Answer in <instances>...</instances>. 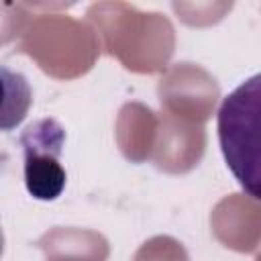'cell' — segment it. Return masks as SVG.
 I'll return each mask as SVG.
<instances>
[{
    "instance_id": "obj_2",
    "label": "cell",
    "mask_w": 261,
    "mask_h": 261,
    "mask_svg": "<svg viewBox=\"0 0 261 261\" xmlns=\"http://www.w3.org/2000/svg\"><path fill=\"white\" fill-rule=\"evenodd\" d=\"M65 143L63 126L53 118L33 122L20 137L24 153V186L35 200H57L67 181L65 167L61 165V151Z\"/></svg>"
},
{
    "instance_id": "obj_1",
    "label": "cell",
    "mask_w": 261,
    "mask_h": 261,
    "mask_svg": "<svg viewBox=\"0 0 261 261\" xmlns=\"http://www.w3.org/2000/svg\"><path fill=\"white\" fill-rule=\"evenodd\" d=\"M259 114L261 75L257 73L226 94L218 108L220 151L251 198H259Z\"/></svg>"
},
{
    "instance_id": "obj_3",
    "label": "cell",
    "mask_w": 261,
    "mask_h": 261,
    "mask_svg": "<svg viewBox=\"0 0 261 261\" xmlns=\"http://www.w3.org/2000/svg\"><path fill=\"white\" fill-rule=\"evenodd\" d=\"M33 104L29 80L14 69L0 65V130L8 133L22 124Z\"/></svg>"
}]
</instances>
